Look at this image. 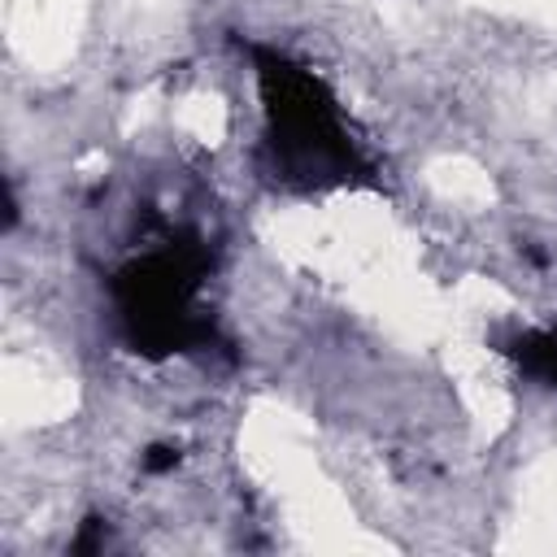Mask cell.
<instances>
[{"label":"cell","instance_id":"2","mask_svg":"<svg viewBox=\"0 0 557 557\" xmlns=\"http://www.w3.org/2000/svg\"><path fill=\"white\" fill-rule=\"evenodd\" d=\"M209 270V244L191 226H174L157 239V248L135 252L109 274L113 318L131 352L170 357L218 344V326L200 309V287Z\"/></svg>","mask_w":557,"mask_h":557},{"label":"cell","instance_id":"3","mask_svg":"<svg viewBox=\"0 0 557 557\" xmlns=\"http://www.w3.org/2000/svg\"><path fill=\"white\" fill-rule=\"evenodd\" d=\"M505 357L535 383L557 387V322L540 326V331H522L505 344Z\"/></svg>","mask_w":557,"mask_h":557},{"label":"cell","instance_id":"1","mask_svg":"<svg viewBox=\"0 0 557 557\" xmlns=\"http://www.w3.org/2000/svg\"><path fill=\"white\" fill-rule=\"evenodd\" d=\"M261 91V174L287 191H326L370 183V161L352 144L331 87L287 52L252 44Z\"/></svg>","mask_w":557,"mask_h":557}]
</instances>
